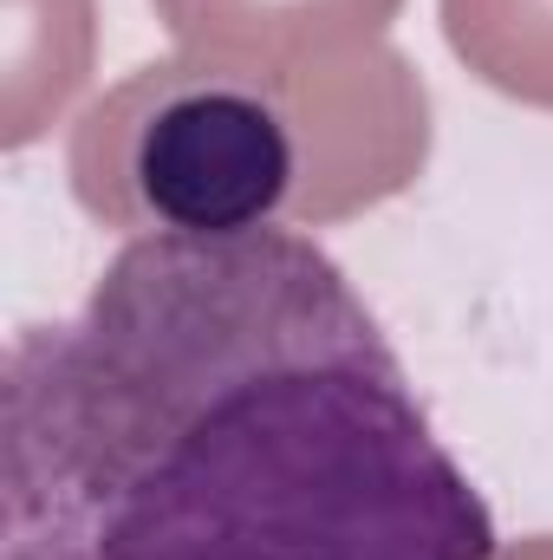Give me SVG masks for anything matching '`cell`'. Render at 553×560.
I'll return each mask as SVG.
<instances>
[{
  "mask_svg": "<svg viewBox=\"0 0 553 560\" xmlns=\"http://www.w3.org/2000/svg\"><path fill=\"white\" fill-rule=\"evenodd\" d=\"M352 275L299 229L131 235L0 378V560H495Z\"/></svg>",
  "mask_w": 553,
  "mask_h": 560,
  "instance_id": "1",
  "label": "cell"
},
{
  "mask_svg": "<svg viewBox=\"0 0 553 560\" xmlns=\"http://www.w3.org/2000/svg\"><path fill=\"white\" fill-rule=\"evenodd\" d=\"M299 138L280 98L222 66H150L79 143V196L138 235H248L280 222Z\"/></svg>",
  "mask_w": 553,
  "mask_h": 560,
  "instance_id": "2",
  "label": "cell"
}]
</instances>
